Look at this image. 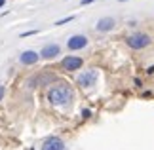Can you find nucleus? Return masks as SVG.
Wrapping results in <instances>:
<instances>
[{"mask_svg":"<svg viewBox=\"0 0 154 150\" xmlns=\"http://www.w3.org/2000/svg\"><path fill=\"white\" fill-rule=\"evenodd\" d=\"M48 101L55 106H67L72 101V87L67 82H59L48 89Z\"/></svg>","mask_w":154,"mask_h":150,"instance_id":"obj_1","label":"nucleus"},{"mask_svg":"<svg viewBox=\"0 0 154 150\" xmlns=\"http://www.w3.org/2000/svg\"><path fill=\"white\" fill-rule=\"evenodd\" d=\"M126 42H128L129 47H133V50H143V47H146L152 40H150L149 34H145V32H133V34H129L126 38Z\"/></svg>","mask_w":154,"mask_h":150,"instance_id":"obj_2","label":"nucleus"},{"mask_svg":"<svg viewBox=\"0 0 154 150\" xmlns=\"http://www.w3.org/2000/svg\"><path fill=\"white\" fill-rule=\"evenodd\" d=\"M97 70L95 69H88L84 70V72H80L78 78H76V84H78L80 87H84V89H90L95 86V82H97Z\"/></svg>","mask_w":154,"mask_h":150,"instance_id":"obj_3","label":"nucleus"},{"mask_svg":"<svg viewBox=\"0 0 154 150\" xmlns=\"http://www.w3.org/2000/svg\"><path fill=\"white\" fill-rule=\"evenodd\" d=\"M82 65H84L82 57H76V55H69V57H65L63 61H61V67H63L65 70H69V72L82 69Z\"/></svg>","mask_w":154,"mask_h":150,"instance_id":"obj_4","label":"nucleus"},{"mask_svg":"<svg viewBox=\"0 0 154 150\" xmlns=\"http://www.w3.org/2000/svg\"><path fill=\"white\" fill-rule=\"evenodd\" d=\"M86 46H88V38L84 36V34H74V36H70L69 42H67V47L72 50V51L82 50V47H86Z\"/></svg>","mask_w":154,"mask_h":150,"instance_id":"obj_5","label":"nucleus"},{"mask_svg":"<svg viewBox=\"0 0 154 150\" xmlns=\"http://www.w3.org/2000/svg\"><path fill=\"white\" fill-rule=\"evenodd\" d=\"M42 150H67V146H65L63 139H59V137H50V139L44 141Z\"/></svg>","mask_w":154,"mask_h":150,"instance_id":"obj_6","label":"nucleus"},{"mask_svg":"<svg viewBox=\"0 0 154 150\" xmlns=\"http://www.w3.org/2000/svg\"><path fill=\"white\" fill-rule=\"evenodd\" d=\"M59 53H61V47H59L57 44H48V46L42 47V51H40L38 55L42 59H53V57H57Z\"/></svg>","mask_w":154,"mask_h":150,"instance_id":"obj_7","label":"nucleus"},{"mask_svg":"<svg viewBox=\"0 0 154 150\" xmlns=\"http://www.w3.org/2000/svg\"><path fill=\"white\" fill-rule=\"evenodd\" d=\"M40 59V55L36 51H32V50H27V51H23L21 55H19V61L21 65H34Z\"/></svg>","mask_w":154,"mask_h":150,"instance_id":"obj_8","label":"nucleus"},{"mask_svg":"<svg viewBox=\"0 0 154 150\" xmlns=\"http://www.w3.org/2000/svg\"><path fill=\"white\" fill-rule=\"evenodd\" d=\"M114 25H116V21L112 19V17H103V19L97 21L95 29H97L99 32H106V31H112V29H114Z\"/></svg>","mask_w":154,"mask_h":150,"instance_id":"obj_9","label":"nucleus"},{"mask_svg":"<svg viewBox=\"0 0 154 150\" xmlns=\"http://www.w3.org/2000/svg\"><path fill=\"white\" fill-rule=\"evenodd\" d=\"M72 19H74V15H69V17H65V19L55 21V25H65V23H69V21H72Z\"/></svg>","mask_w":154,"mask_h":150,"instance_id":"obj_10","label":"nucleus"},{"mask_svg":"<svg viewBox=\"0 0 154 150\" xmlns=\"http://www.w3.org/2000/svg\"><path fill=\"white\" fill-rule=\"evenodd\" d=\"M31 34H36V31H27V32H23L21 36H31Z\"/></svg>","mask_w":154,"mask_h":150,"instance_id":"obj_11","label":"nucleus"},{"mask_svg":"<svg viewBox=\"0 0 154 150\" xmlns=\"http://www.w3.org/2000/svg\"><path fill=\"white\" fill-rule=\"evenodd\" d=\"M4 93H6V87L0 86V99H4Z\"/></svg>","mask_w":154,"mask_h":150,"instance_id":"obj_12","label":"nucleus"},{"mask_svg":"<svg viewBox=\"0 0 154 150\" xmlns=\"http://www.w3.org/2000/svg\"><path fill=\"white\" fill-rule=\"evenodd\" d=\"M93 0H82V4H91Z\"/></svg>","mask_w":154,"mask_h":150,"instance_id":"obj_13","label":"nucleus"},{"mask_svg":"<svg viewBox=\"0 0 154 150\" xmlns=\"http://www.w3.org/2000/svg\"><path fill=\"white\" fill-rule=\"evenodd\" d=\"M4 4H6V0H0V8H4Z\"/></svg>","mask_w":154,"mask_h":150,"instance_id":"obj_14","label":"nucleus"},{"mask_svg":"<svg viewBox=\"0 0 154 150\" xmlns=\"http://www.w3.org/2000/svg\"><path fill=\"white\" fill-rule=\"evenodd\" d=\"M120 2H126V0H120Z\"/></svg>","mask_w":154,"mask_h":150,"instance_id":"obj_15","label":"nucleus"}]
</instances>
